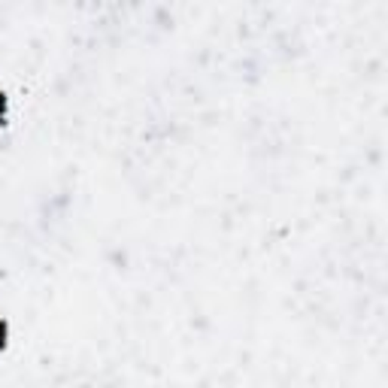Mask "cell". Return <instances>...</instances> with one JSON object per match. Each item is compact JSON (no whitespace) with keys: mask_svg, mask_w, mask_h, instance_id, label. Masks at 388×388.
<instances>
[{"mask_svg":"<svg viewBox=\"0 0 388 388\" xmlns=\"http://www.w3.org/2000/svg\"><path fill=\"white\" fill-rule=\"evenodd\" d=\"M3 337H6V331H3V325H0V346H3Z\"/></svg>","mask_w":388,"mask_h":388,"instance_id":"obj_1","label":"cell"}]
</instances>
